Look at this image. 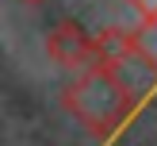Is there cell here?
<instances>
[{"mask_svg": "<svg viewBox=\"0 0 157 146\" xmlns=\"http://www.w3.org/2000/svg\"><path fill=\"white\" fill-rule=\"evenodd\" d=\"M61 108L81 123L88 135H111L134 115L138 92L123 81L111 61H92L61 89Z\"/></svg>", "mask_w": 157, "mask_h": 146, "instance_id": "1", "label": "cell"}, {"mask_svg": "<svg viewBox=\"0 0 157 146\" xmlns=\"http://www.w3.org/2000/svg\"><path fill=\"white\" fill-rule=\"evenodd\" d=\"M96 42H100V61H111L123 73V81L138 92V100L157 92V58L142 46V38L134 31L107 27L96 35Z\"/></svg>", "mask_w": 157, "mask_h": 146, "instance_id": "2", "label": "cell"}, {"mask_svg": "<svg viewBox=\"0 0 157 146\" xmlns=\"http://www.w3.org/2000/svg\"><path fill=\"white\" fill-rule=\"evenodd\" d=\"M46 54H50L54 65L81 73V69H88L92 61H100V42H96V35H88V31L81 27V23L65 19V23H58V27L46 35Z\"/></svg>", "mask_w": 157, "mask_h": 146, "instance_id": "3", "label": "cell"}, {"mask_svg": "<svg viewBox=\"0 0 157 146\" xmlns=\"http://www.w3.org/2000/svg\"><path fill=\"white\" fill-rule=\"evenodd\" d=\"M134 8V15L146 23V27H157V0H127Z\"/></svg>", "mask_w": 157, "mask_h": 146, "instance_id": "4", "label": "cell"}, {"mask_svg": "<svg viewBox=\"0 0 157 146\" xmlns=\"http://www.w3.org/2000/svg\"><path fill=\"white\" fill-rule=\"evenodd\" d=\"M23 4H42V0H23Z\"/></svg>", "mask_w": 157, "mask_h": 146, "instance_id": "5", "label": "cell"}]
</instances>
